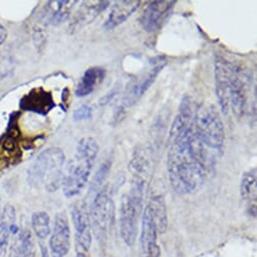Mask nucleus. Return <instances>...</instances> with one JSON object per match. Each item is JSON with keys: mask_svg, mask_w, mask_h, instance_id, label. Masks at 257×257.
Here are the masks:
<instances>
[{"mask_svg": "<svg viewBox=\"0 0 257 257\" xmlns=\"http://www.w3.org/2000/svg\"><path fill=\"white\" fill-rule=\"evenodd\" d=\"M141 243L145 257H160L161 250L158 244V230L148 206L143 214Z\"/></svg>", "mask_w": 257, "mask_h": 257, "instance_id": "9b49d317", "label": "nucleus"}, {"mask_svg": "<svg viewBox=\"0 0 257 257\" xmlns=\"http://www.w3.org/2000/svg\"><path fill=\"white\" fill-rule=\"evenodd\" d=\"M16 209L8 204L4 207L0 217V256H3L9 247L12 228L16 223Z\"/></svg>", "mask_w": 257, "mask_h": 257, "instance_id": "4be33fe9", "label": "nucleus"}, {"mask_svg": "<svg viewBox=\"0 0 257 257\" xmlns=\"http://www.w3.org/2000/svg\"><path fill=\"white\" fill-rule=\"evenodd\" d=\"M177 2H152L140 19L143 29L150 34L160 31L171 17Z\"/></svg>", "mask_w": 257, "mask_h": 257, "instance_id": "6e6552de", "label": "nucleus"}, {"mask_svg": "<svg viewBox=\"0 0 257 257\" xmlns=\"http://www.w3.org/2000/svg\"><path fill=\"white\" fill-rule=\"evenodd\" d=\"M76 255L77 257H90L89 250L81 247H77V246H76Z\"/></svg>", "mask_w": 257, "mask_h": 257, "instance_id": "cd10ccee", "label": "nucleus"}, {"mask_svg": "<svg viewBox=\"0 0 257 257\" xmlns=\"http://www.w3.org/2000/svg\"><path fill=\"white\" fill-rule=\"evenodd\" d=\"M114 212L115 205L107 193L106 188H103L94 197L89 208L91 229L99 241L106 239L114 219Z\"/></svg>", "mask_w": 257, "mask_h": 257, "instance_id": "423d86ee", "label": "nucleus"}, {"mask_svg": "<svg viewBox=\"0 0 257 257\" xmlns=\"http://www.w3.org/2000/svg\"><path fill=\"white\" fill-rule=\"evenodd\" d=\"M78 2L66 0V2H49L42 10L40 20L45 25L59 26L63 24L68 18Z\"/></svg>", "mask_w": 257, "mask_h": 257, "instance_id": "4468645a", "label": "nucleus"}, {"mask_svg": "<svg viewBox=\"0 0 257 257\" xmlns=\"http://www.w3.org/2000/svg\"><path fill=\"white\" fill-rule=\"evenodd\" d=\"M21 107L24 110L45 115L55 107V102L50 92L43 88H37L22 99Z\"/></svg>", "mask_w": 257, "mask_h": 257, "instance_id": "2eb2a0df", "label": "nucleus"}, {"mask_svg": "<svg viewBox=\"0 0 257 257\" xmlns=\"http://www.w3.org/2000/svg\"><path fill=\"white\" fill-rule=\"evenodd\" d=\"M247 105V90L244 77L236 69L231 87V96H230V110L237 118H241L246 110Z\"/></svg>", "mask_w": 257, "mask_h": 257, "instance_id": "dca6fc26", "label": "nucleus"}, {"mask_svg": "<svg viewBox=\"0 0 257 257\" xmlns=\"http://www.w3.org/2000/svg\"><path fill=\"white\" fill-rule=\"evenodd\" d=\"M167 165L170 183L178 194H193L203 187L208 173V155L194 122L180 132L170 133Z\"/></svg>", "mask_w": 257, "mask_h": 257, "instance_id": "f257e3e1", "label": "nucleus"}, {"mask_svg": "<svg viewBox=\"0 0 257 257\" xmlns=\"http://www.w3.org/2000/svg\"><path fill=\"white\" fill-rule=\"evenodd\" d=\"M109 2H84L70 23V31L77 32L95 21L108 7Z\"/></svg>", "mask_w": 257, "mask_h": 257, "instance_id": "ddd939ff", "label": "nucleus"}, {"mask_svg": "<svg viewBox=\"0 0 257 257\" xmlns=\"http://www.w3.org/2000/svg\"><path fill=\"white\" fill-rule=\"evenodd\" d=\"M111 165L112 162L110 160L105 161L97 170L95 176L93 177L91 183H90V187H89V191H88V197L90 199H94V197L103 189V184L106 181V178L110 172L111 169Z\"/></svg>", "mask_w": 257, "mask_h": 257, "instance_id": "b1692460", "label": "nucleus"}, {"mask_svg": "<svg viewBox=\"0 0 257 257\" xmlns=\"http://www.w3.org/2000/svg\"><path fill=\"white\" fill-rule=\"evenodd\" d=\"M65 161V154L61 149L45 150L31 166L28 182L33 187H44L48 192H55L62 184Z\"/></svg>", "mask_w": 257, "mask_h": 257, "instance_id": "7ed1b4c3", "label": "nucleus"}, {"mask_svg": "<svg viewBox=\"0 0 257 257\" xmlns=\"http://www.w3.org/2000/svg\"><path fill=\"white\" fill-rule=\"evenodd\" d=\"M8 30L3 25H0V46L5 44L8 39Z\"/></svg>", "mask_w": 257, "mask_h": 257, "instance_id": "bb28decb", "label": "nucleus"}, {"mask_svg": "<svg viewBox=\"0 0 257 257\" xmlns=\"http://www.w3.org/2000/svg\"><path fill=\"white\" fill-rule=\"evenodd\" d=\"M165 65V62H157L156 65L147 74H145L143 77H141L131 85L123 100L125 106H131L136 103L150 89L161 71L164 69Z\"/></svg>", "mask_w": 257, "mask_h": 257, "instance_id": "f8f14e48", "label": "nucleus"}, {"mask_svg": "<svg viewBox=\"0 0 257 257\" xmlns=\"http://www.w3.org/2000/svg\"><path fill=\"white\" fill-rule=\"evenodd\" d=\"M236 67L223 59L217 57L215 62V83H216V94L220 109L223 114L228 115L230 111V96L231 87Z\"/></svg>", "mask_w": 257, "mask_h": 257, "instance_id": "0eeeda50", "label": "nucleus"}, {"mask_svg": "<svg viewBox=\"0 0 257 257\" xmlns=\"http://www.w3.org/2000/svg\"><path fill=\"white\" fill-rule=\"evenodd\" d=\"M256 169L253 168L243 175L240 184L241 198L248 204L249 213L254 217L256 216Z\"/></svg>", "mask_w": 257, "mask_h": 257, "instance_id": "aec40b11", "label": "nucleus"}, {"mask_svg": "<svg viewBox=\"0 0 257 257\" xmlns=\"http://www.w3.org/2000/svg\"><path fill=\"white\" fill-rule=\"evenodd\" d=\"M153 169L152 157L150 153L143 148L135 152L133 160L130 164V171L133 173V181L146 183L147 178L151 175Z\"/></svg>", "mask_w": 257, "mask_h": 257, "instance_id": "a211bd4d", "label": "nucleus"}, {"mask_svg": "<svg viewBox=\"0 0 257 257\" xmlns=\"http://www.w3.org/2000/svg\"><path fill=\"white\" fill-rule=\"evenodd\" d=\"M141 2H117L112 8L104 24V29L111 31L122 25L128 18L132 17L141 6Z\"/></svg>", "mask_w": 257, "mask_h": 257, "instance_id": "f3484780", "label": "nucleus"}, {"mask_svg": "<svg viewBox=\"0 0 257 257\" xmlns=\"http://www.w3.org/2000/svg\"><path fill=\"white\" fill-rule=\"evenodd\" d=\"M2 212H3V210H2V207H0V217H2Z\"/></svg>", "mask_w": 257, "mask_h": 257, "instance_id": "c756f323", "label": "nucleus"}, {"mask_svg": "<svg viewBox=\"0 0 257 257\" xmlns=\"http://www.w3.org/2000/svg\"><path fill=\"white\" fill-rule=\"evenodd\" d=\"M71 246V230L65 213H58L51 231L50 249L52 257H65Z\"/></svg>", "mask_w": 257, "mask_h": 257, "instance_id": "9d476101", "label": "nucleus"}, {"mask_svg": "<svg viewBox=\"0 0 257 257\" xmlns=\"http://www.w3.org/2000/svg\"><path fill=\"white\" fill-rule=\"evenodd\" d=\"M92 117V109L90 106L83 104L79 106L73 113V118L75 121L88 120Z\"/></svg>", "mask_w": 257, "mask_h": 257, "instance_id": "a878e982", "label": "nucleus"}, {"mask_svg": "<svg viewBox=\"0 0 257 257\" xmlns=\"http://www.w3.org/2000/svg\"><path fill=\"white\" fill-rule=\"evenodd\" d=\"M148 207L155 220L158 233H165L168 228V215L164 197L162 195L153 196Z\"/></svg>", "mask_w": 257, "mask_h": 257, "instance_id": "5701e85b", "label": "nucleus"}, {"mask_svg": "<svg viewBox=\"0 0 257 257\" xmlns=\"http://www.w3.org/2000/svg\"><path fill=\"white\" fill-rule=\"evenodd\" d=\"M145 187L133 185L132 192L124 195L120 206V231L126 245L133 246L138 236L139 218L142 213Z\"/></svg>", "mask_w": 257, "mask_h": 257, "instance_id": "39448f33", "label": "nucleus"}, {"mask_svg": "<svg viewBox=\"0 0 257 257\" xmlns=\"http://www.w3.org/2000/svg\"><path fill=\"white\" fill-rule=\"evenodd\" d=\"M98 152L99 145L95 139L85 137L79 141L75 156L69 161L62 179L63 192L67 198L78 196L85 188Z\"/></svg>", "mask_w": 257, "mask_h": 257, "instance_id": "f03ea898", "label": "nucleus"}, {"mask_svg": "<svg viewBox=\"0 0 257 257\" xmlns=\"http://www.w3.org/2000/svg\"><path fill=\"white\" fill-rule=\"evenodd\" d=\"M71 216L76 231V246L90 250L92 244V229L87 204L85 202L73 204L71 206Z\"/></svg>", "mask_w": 257, "mask_h": 257, "instance_id": "1a4fd4ad", "label": "nucleus"}, {"mask_svg": "<svg viewBox=\"0 0 257 257\" xmlns=\"http://www.w3.org/2000/svg\"><path fill=\"white\" fill-rule=\"evenodd\" d=\"M194 125L197 136L205 148L221 151L225 143V127L214 106L204 105L197 108Z\"/></svg>", "mask_w": 257, "mask_h": 257, "instance_id": "20e7f679", "label": "nucleus"}, {"mask_svg": "<svg viewBox=\"0 0 257 257\" xmlns=\"http://www.w3.org/2000/svg\"><path fill=\"white\" fill-rule=\"evenodd\" d=\"M51 220L46 212H37L33 215L32 225L36 236L40 240H45L51 234Z\"/></svg>", "mask_w": 257, "mask_h": 257, "instance_id": "393cba45", "label": "nucleus"}, {"mask_svg": "<svg viewBox=\"0 0 257 257\" xmlns=\"http://www.w3.org/2000/svg\"><path fill=\"white\" fill-rule=\"evenodd\" d=\"M105 76L106 71L101 67H92L86 70L76 89V96L86 97L90 95L103 82Z\"/></svg>", "mask_w": 257, "mask_h": 257, "instance_id": "6ab92c4d", "label": "nucleus"}, {"mask_svg": "<svg viewBox=\"0 0 257 257\" xmlns=\"http://www.w3.org/2000/svg\"><path fill=\"white\" fill-rule=\"evenodd\" d=\"M42 257H50L49 251L45 246H42Z\"/></svg>", "mask_w": 257, "mask_h": 257, "instance_id": "c85d7f7f", "label": "nucleus"}, {"mask_svg": "<svg viewBox=\"0 0 257 257\" xmlns=\"http://www.w3.org/2000/svg\"><path fill=\"white\" fill-rule=\"evenodd\" d=\"M10 248V257H36V246L29 229H22L16 235Z\"/></svg>", "mask_w": 257, "mask_h": 257, "instance_id": "412c9836", "label": "nucleus"}]
</instances>
